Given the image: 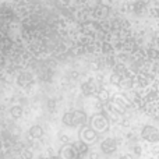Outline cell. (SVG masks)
<instances>
[{"instance_id":"9c48e42d","label":"cell","mask_w":159,"mask_h":159,"mask_svg":"<svg viewBox=\"0 0 159 159\" xmlns=\"http://www.w3.org/2000/svg\"><path fill=\"white\" fill-rule=\"evenodd\" d=\"M63 123H64V126H67V127H74V123H73V112H66L63 115Z\"/></svg>"},{"instance_id":"5b68a950","label":"cell","mask_w":159,"mask_h":159,"mask_svg":"<svg viewBox=\"0 0 159 159\" xmlns=\"http://www.w3.org/2000/svg\"><path fill=\"white\" fill-rule=\"evenodd\" d=\"M81 137H82V143H84V141H89L91 143V141L96 140L98 134H96L91 127H84V129H81Z\"/></svg>"},{"instance_id":"ac0fdd59","label":"cell","mask_w":159,"mask_h":159,"mask_svg":"<svg viewBox=\"0 0 159 159\" xmlns=\"http://www.w3.org/2000/svg\"><path fill=\"white\" fill-rule=\"evenodd\" d=\"M134 152H135L137 155H140V154H141V147H140V145H135V147H134Z\"/></svg>"},{"instance_id":"30bf717a","label":"cell","mask_w":159,"mask_h":159,"mask_svg":"<svg viewBox=\"0 0 159 159\" xmlns=\"http://www.w3.org/2000/svg\"><path fill=\"white\" fill-rule=\"evenodd\" d=\"M10 115H11V117H14V119L22 117V107L21 106H13L10 109Z\"/></svg>"},{"instance_id":"44dd1931","label":"cell","mask_w":159,"mask_h":159,"mask_svg":"<svg viewBox=\"0 0 159 159\" xmlns=\"http://www.w3.org/2000/svg\"><path fill=\"white\" fill-rule=\"evenodd\" d=\"M121 159H133L130 155H124V157H121Z\"/></svg>"},{"instance_id":"52a82bcc","label":"cell","mask_w":159,"mask_h":159,"mask_svg":"<svg viewBox=\"0 0 159 159\" xmlns=\"http://www.w3.org/2000/svg\"><path fill=\"white\" fill-rule=\"evenodd\" d=\"M42 135H43V129H42L41 126H38V124H35V126H32L30 129V137L31 138H41Z\"/></svg>"},{"instance_id":"8fae6325","label":"cell","mask_w":159,"mask_h":159,"mask_svg":"<svg viewBox=\"0 0 159 159\" xmlns=\"http://www.w3.org/2000/svg\"><path fill=\"white\" fill-rule=\"evenodd\" d=\"M115 74H117L119 77H120V75H126L127 74L126 67H124L123 64H117V66H116V69H115Z\"/></svg>"},{"instance_id":"7c38bea8","label":"cell","mask_w":159,"mask_h":159,"mask_svg":"<svg viewBox=\"0 0 159 159\" xmlns=\"http://www.w3.org/2000/svg\"><path fill=\"white\" fill-rule=\"evenodd\" d=\"M98 98L101 102H106L109 99V92L106 89H99V93H98Z\"/></svg>"},{"instance_id":"ba28073f","label":"cell","mask_w":159,"mask_h":159,"mask_svg":"<svg viewBox=\"0 0 159 159\" xmlns=\"http://www.w3.org/2000/svg\"><path fill=\"white\" fill-rule=\"evenodd\" d=\"M73 148L77 151V154L78 155H81V154H85V152L88 151V147H87V144L85 143H82V141H77V143H74V145H73Z\"/></svg>"},{"instance_id":"603a6c76","label":"cell","mask_w":159,"mask_h":159,"mask_svg":"<svg viewBox=\"0 0 159 159\" xmlns=\"http://www.w3.org/2000/svg\"><path fill=\"white\" fill-rule=\"evenodd\" d=\"M75 159H81V157H77V158H75Z\"/></svg>"},{"instance_id":"7a4b0ae2","label":"cell","mask_w":159,"mask_h":159,"mask_svg":"<svg viewBox=\"0 0 159 159\" xmlns=\"http://www.w3.org/2000/svg\"><path fill=\"white\" fill-rule=\"evenodd\" d=\"M141 137L149 143H158L159 141V131L154 126H145L141 131Z\"/></svg>"},{"instance_id":"5bb4252c","label":"cell","mask_w":159,"mask_h":159,"mask_svg":"<svg viewBox=\"0 0 159 159\" xmlns=\"http://www.w3.org/2000/svg\"><path fill=\"white\" fill-rule=\"evenodd\" d=\"M119 85H120L123 89H127V88L131 87V80L130 78H121L120 82H119Z\"/></svg>"},{"instance_id":"4fadbf2b","label":"cell","mask_w":159,"mask_h":159,"mask_svg":"<svg viewBox=\"0 0 159 159\" xmlns=\"http://www.w3.org/2000/svg\"><path fill=\"white\" fill-rule=\"evenodd\" d=\"M31 81V75L30 74H21L18 78V84L20 85H27V82Z\"/></svg>"},{"instance_id":"7402d4cb","label":"cell","mask_w":159,"mask_h":159,"mask_svg":"<svg viewBox=\"0 0 159 159\" xmlns=\"http://www.w3.org/2000/svg\"><path fill=\"white\" fill-rule=\"evenodd\" d=\"M91 159H98V155H96V154H92V155H91Z\"/></svg>"},{"instance_id":"d6986e66","label":"cell","mask_w":159,"mask_h":159,"mask_svg":"<svg viewBox=\"0 0 159 159\" xmlns=\"http://www.w3.org/2000/svg\"><path fill=\"white\" fill-rule=\"evenodd\" d=\"M109 50H110L109 43H105V45H103V52H109Z\"/></svg>"},{"instance_id":"e0dca14e","label":"cell","mask_w":159,"mask_h":159,"mask_svg":"<svg viewBox=\"0 0 159 159\" xmlns=\"http://www.w3.org/2000/svg\"><path fill=\"white\" fill-rule=\"evenodd\" d=\"M60 140H61V141H63V143H69V141H70V138H69V137H67V135L61 134V135H60Z\"/></svg>"},{"instance_id":"277c9868","label":"cell","mask_w":159,"mask_h":159,"mask_svg":"<svg viewBox=\"0 0 159 159\" xmlns=\"http://www.w3.org/2000/svg\"><path fill=\"white\" fill-rule=\"evenodd\" d=\"M85 121H87V113L84 110H75V112H73V123H74V127L82 126V124H85Z\"/></svg>"},{"instance_id":"9a60e30c","label":"cell","mask_w":159,"mask_h":159,"mask_svg":"<svg viewBox=\"0 0 159 159\" xmlns=\"http://www.w3.org/2000/svg\"><path fill=\"white\" fill-rule=\"evenodd\" d=\"M82 92L85 93V95H92L93 93V91H92V88L89 87V84H88V82H85V84H82Z\"/></svg>"},{"instance_id":"8992f818","label":"cell","mask_w":159,"mask_h":159,"mask_svg":"<svg viewBox=\"0 0 159 159\" xmlns=\"http://www.w3.org/2000/svg\"><path fill=\"white\" fill-rule=\"evenodd\" d=\"M60 155L63 157V159H75L78 157L77 151L73 148V145L63 147V148H61V151H60Z\"/></svg>"},{"instance_id":"3957f363","label":"cell","mask_w":159,"mask_h":159,"mask_svg":"<svg viewBox=\"0 0 159 159\" xmlns=\"http://www.w3.org/2000/svg\"><path fill=\"white\" fill-rule=\"evenodd\" d=\"M101 149L106 155H112L113 152H116V149H117V143H116V140H113V138H106V140L102 141Z\"/></svg>"},{"instance_id":"ffe728a7","label":"cell","mask_w":159,"mask_h":159,"mask_svg":"<svg viewBox=\"0 0 159 159\" xmlns=\"http://www.w3.org/2000/svg\"><path fill=\"white\" fill-rule=\"evenodd\" d=\"M152 152H154V154H158V152H159V147H154V148H152Z\"/></svg>"},{"instance_id":"6da1fadb","label":"cell","mask_w":159,"mask_h":159,"mask_svg":"<svg viewBox=\"0 0 159 159\" xmlns=\"http://www.w3.org/2000/svg\"><path fill=\"white\" fill-rule=\"evenodd\" d=\"M107 126H109V120H107V117H105L103 115H95L91 119V129L95 133L105 131V130H107Z\"/></svg>"},{"instance_id":"2e32d148","label":"cell","mask_w":159,"mask_h":159,"mask_svg":"<svg viewBox=\"0 0 159 159\" xmlns=\"http://www.w3.org/2000/svg\"><path fill=\"white\" fill-rule=\"evenodd\" d=\"M120 77H119L117 74H115V73H113L112 75H110V82H112L113 85H119V82H120Z\"/></svg>"}]
</instances>
